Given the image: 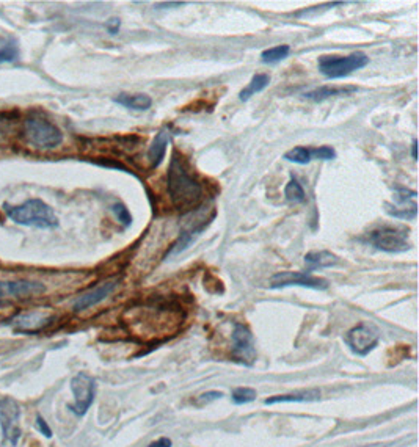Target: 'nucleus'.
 Segmentation results:
<instances>
[{"label": "nucleus", "mask_w": 419, "mask_h": 447, "mask_svg": "<svg viewBox=\"0 0 419 447\" xmlns=\"http://www.w3.org/2000/svg\"><path fill=\"white\" fill-rule=\"evenodd\" d=\"M167 190L170 201L176 211L192 212L199 206L203 200V184L195 177L186 160L179 156L178 151H173L167 173Z\"/></svg>", "instance_id": "f257e3e1"}, {"label": "nucleus", "mask_w": 419, "mask_h": 447, "mask_svg": "<svg viewBox=\"0 0 419 447\" xmlns=\"http://www.w3.org/2000/svg\"><path fill=\"white\" fill-rule=\"evenodd\" d=\"M2 207L7 218L16 225L38 229L58 228V218L54 209L46 204L43 200L32 198L17 206H11L8 202H5Z\"/></svg>", "instance_id": "f03ea898"}, {"label": "nucleus", "mask_w": 419, "mask_h": 447, "mask_svg": "<svg viewBox=\"0 0 419 447\" xmlns=\"http://www.w3.org/2000/svg\"><path fill=\"white\" fill-rule=\"evenodd\" d=\"M24 134L28 145L38 149H55L63 143V134L47 119L32 116L24 123Z\"/></svg>", "instance_id": "7ed1b4c3"}, {"label": "nucleus", "mask_w": 419, "mask_h": 447, "mask_svg": "<svg viewBox=\"0 0 419 447\" xmlns=\"http://www.w3.org/2000/svg\"><path fill=\"white\" fill-rule=\"evenodd\" d=\"M369 57L364 52H353L347 57L336 55H323L319 58V71L327 77V79H342L352 74L353 71H358L368 67Z\"/></svg>", "instance_id": "20e7f679"}, {"label": "nucleus", "mask_w": 419, "mask_h": 447, "mask_svg": "<svg viewBox=\"0 0 419 447\" xmlns=\"http://www.w3.org/2000/svg\"><path fill=\"white\" fill-rule=\"evenodd\" d=\"M368 240L374 248L380 249L383 253H405L409 252L411 243L409 242V234L407 231L400 228H393V226H382L379 229L371 232Z\"/></svg>", "instance_id": "39448f33"}, {"label": "nucleus", "mask_w": 419, "mask_h": 447, "mask_svg": "<svg viewBox=\"0 0 419 447\" xmlns=\"http://www.w3.org/2000/svg\"><path fill=\"white\" fill-rule=\"evenodd\" d=\"M0 427L3 437L10 441L11 446H16L21 439V407L15 398H0Z\"/></svg>", "instance_id": "423d86ee"}, {"label": "nucleus", "mask_w": 419, "mask_h": 447, "mask_svg": "<svg viewBox=\"0 0 419 447\" xmlns=\"http://www.w3.org/2000/svg\"><path fill=\"white\" fill-rule=\"evenodd\" d=\"M71 391L74 396V403L69 405V408L78 416H84L96 396V381L88 374L80 372L71 380Z\"/></svg>", "instance_id": "0eeeda50"}, {"label": "nucleus", "mask_w": 419, "mask_h": 447, "mask_svg": "<svg viewBox=\"0 0 419 447\" xmlns=\"http://www.w3.org/2000/svg\"><path fill=\"white\" fill-rule=\"evenodd\" d=\"M233 358L240 365L251 366L256 360L255 338H253L250 328L244 324H234L233 328Z\"/></svg>", "instance_id": "6e6552de"}, {"label": "nucleus", "mask_w": 419, "mask_h": 447, "mask_svg": "<svg viewBox=\"0 0 419 447\" xmlns=\"http://www.w3.org/2000/svg\"><path fill=\"white\" fill-rule=\"evenodd\" d=\"M289 286H300V288H308L314 290H327L328 281L323 278L312 277L311 273L305 272H281L276 273L270 279V289H283Z\"/></svg>", "instance_id": "1a4fd4ad"}, {"label": "nucleus", "mask_w": 419, "mask_h": 447, "mask_svg": "<svg viewBox=\"0 0 419 447\" xmlns=\"http://www.w3.org/2000/svg\"><path fill=\"white\" fill-rule=\"evenodd\" d=\"M346 344L349 345L353 353L359 356H366L369 351H373L377 344H379V333L369 325H358L346 335Z\"/></svg>", "instance_id": "9d476101"}, {"label": "nucleus", "mask_w": 419, "mask_h": 447, "mask_svg": "<svg viewBox=\"0 0 419 447\" xmlns=\"http://www.w3.org/2000/svg\"><path fill=\"white\" fill-rule=\"evenodd\" d=\"M44 292V286L35 281H0V305L13 298H30L41 295Z\"/></svg>", "instance_id": "9b49d317"}, {"label": "nucleus", "mask_w": 419, "mask_h": 447, "mask_svg": "<svg viewBox=\"0 0 419 447\" xmlns=\"http://www.w3.org/2000/svg\"><path fill=\"white\" fill-rule=\"evenodd\" d=\"M398 204H389L386 202V212L394 218L400 220H413L416 218L418 207H416V192L407 189H399L396 193Z\"/></svg>", "instance_id": "f8f14e48"}, {"label": "nucleus", "mask_w": 419, "mask_h": 447, "mask_svg": "<svg viewBox=\"0 0 419 447\" xmlns=\"http://www.w3.org/2000/svg\"><path fill=\"white\" fill-rule=\"evenodd\" d=\"M54 320V315L47 311H33L22 314L11 320V326L17 333H38Z\"/></svg>", "instance_id": "ddd939ff"}, {"label": "nucleus", "mask_w": 419, "mask_h": 447, "mask_svg": "<svg viewBox=\"0 0 419 447\" xmlns=\"http://www.w3.org/2000/svg\"><path fill=\"white\" fill-rule=\"evenodd\" d=\"M116 288H118V281H105L102 284H99L98 288L85 292V294H82L80 297L75 298L74 311H85V309L96 306L98 303L104 301L105 298L114 294Z\"/></svg>", "instance_id": "4468645a"}, {"label": "nucleus", "mask_w": 419, "mask_h": 447, "mask_svg": "<svg viewBox=\"0 0 419 447\" xmlns=\"http://www.w3.org/2000/svg\"><path fill=\"white\" fill-rule=\"evenodd\" d=\"M171 132L168 128H163L156 134L150 149H148V162L152 170H156L163 162L165 154H167V146L170 143Z\"/></svg>", "instance_id": "2eb2a0df"}, {"label": "nucleus", "mask_w": 419, "mask_h": 447, "mask_svg": "<svg viewBox=\"0 0 419 447\" xmlns=\"http://www.w3.org/2000/svg\"><path fill=\"white\" fill-rule=\"evenodd\" d=\"M211 222H206V223H202V225H190V226H187V228L182 229L181 232V236L178 240H176L173 245L170 247V249L167 252V254H165V259H168V258H173V256H178L179 253L184 252V249L190 245V243L195 240V238H197L199 234H202V232L208 228Z\"/></svg>", "instance_id": "dca6fc26"}, {"label": "nucleus", "mask_w": 419, "mask_h": 447, "mask_svg": "<svg viewBox=\"0 0 419 447\" xmlns=\"http://www.w3.org/2000/svg\"><path fill=\"white\" fill-rule=\"evenodd\" d=\"M339 258L333 253L326 252H311L305 256V264H306V273H311L312 270H321V268H328V267H335L338 265Z\"/></svg>", "instance_id": "f3484780"}, {"label": "nucleus", "mask_w": 419, "mask_h": 447, "mask_svg": "<svg viewBox=\"0 0 419 447\" xmlns=\"http://www.w3.org/2000/svg\"><path fill=\"white\" fill-rule=\"evenodd\" d=\"M357 91V87H319L316 89L305 93L303 96L312 103H323L333 96H341V94Z\"/></svg>", "instance_id": "a211bd4d"}, {"label": "nucleus", "mask_w": 419, "mask_h": 447, "mask_svg": "<svg viewBox=\"0 0 419 447\" xmlns=\"http://www.w3.org/2000/svg\"><path fill=\"white\" fill-rule=\"evenodd\" d=\"M114 103L120 104L123 107H126V109L137 110V112H145L148 109H151L152 99L148 96V94H126V93H121V94H118L116 98H114Z\"/></svg>", "instance_id": "6ab92c4d"}, {"label": "nucleus", "mask_w": 419, "mask_h": 447, "mask_svg": "<svg viewBox=\"0 0 419 447\" xmlns=\"http://www.w3.org/2000/svg\"><path fill=\"white\" fill-rule=\"evenodd\" d=\"M269 83H270L269 74H256V76H253V79L250 80L249 85H247L239 93V99L242 100V103H247V100L255 96V94L264 91V89L269 87Z\"/></svg>", "instance_id": "aec40b11"}, {"label": "nucleus", "mask_w": 419, "mask_h": 447, "mask_svg": "<svg viewBox=\"0 0 419 447\" xmlns=\"http://www.w3.org/2000/svg\"><path fill=\"white\" fill-rule=\"evenodd\" d=\"M319 391H305L300 394H286V396H275L265 401V405H276V403H305L314 402L319 398Z\"/></svg>", "instance_id": "412c9836"}, {"label": "nucleus", "mask_w": 419, "mask_h": 447, "mask_svg": "<svg viewBox=\"0 0 419 447\" xmlns=\"http://www.w3.org/2000/svg\"><path fill=\"white\" fill-rule=\"evenodd\" d=\"M19 57H21V51L16 40L8 38V40L0 41V64L17 62Z\"/></svg>", "instance_id": "4be33fe9"}, {"label": "nucleus", "mask_w": 419, "mask_h": 447, "mask_svg": "<svg viewBox=\"0 0 419 447\" xmlns=\"http://www.w3.org/2000/svg\"><path fill=\"white\" fill-rule=\"evenodd\" d=\"M289 53H291V47L287 44H281V46H275L270 47V49H265L261 53V60L265 64H275L281 62V60L287 58Z\"/></svg>", "instance_id": "5701e85b"}, {"label": "nucleus", "mask_w": 419, "mask_h": 447, "mask_svg": "<svg viewBox=\"0 0 419 447\" xmlns=\"http://www.w3.org/2000/svg\"><path fill=\"white\" fill-rule=\"evenodd\" d=\"M285 196L289 202H292V204H302V202H305L306 200L305 190L295 177H291V181L286 184Z\"/></svg>", "instance_id": "b1692460"}, {"label": "nucleus", "mask_w": 419, "mask_h": 447, "mask_svg": "<svg viewBox=\"0 0 419 447\" xmlns=\"http://www.w3.org/2000/svg\"><path fill=\"white\" fill-rule=\"evenodd\" d=\"M285 159L297 165H306L312 160V149L305 146H297L291 149V151H287L285 154Z\"/></svg>", "instance_id": "393cba45"}, {"label": "nucleus", "mask_w": 419, "mask_h": 447, "mask_svg": "<svg viewBox=\"0 0 419 447\" xmlns=\"http://www.w3.org/2000/svg\"><path fill=\"white\" fill-rule=\"evenodd\" d=\"M256 398V391L251 387H238L233 391V402L235 405H247Z\"/></svg>", "instance_id": "a878e982"}, {"label": "nucleus", "mask_w": 419, "mask_h": 447, "mask_svg": "<svg viewBox=\"0 0 419 447\" xmlns=\"http://www.w3.org/2000/svg\"><path fill=\"white\" fill-rule=\"evenodd\" d=\"M112 211H114V213L116 216L118 222H120L123 226H125V228H129V226L132 225V216H131V212L127 211V207L125 204H123V202H115V204L112 206Z\"/></svg>", "instance_id": "bb28decb"}, {"label": "nucleus", "mask_w": 419, "mask_h": 447, "mask_svg": "<svg viewBox=\"0 0 419 447\" xmlns=\"http://www.w3.org/2000/svg\"><path fill=\"white\" fill-rule=\"evenodd\" d=\"M336 154L335 148L332 146H321V148H316L312 149V159H319V160H333L336 159Z\"/></svg>", "instance_id": "cd10ccee"}, {"label": "nucleus", "mask_w": 419, "mask_h": 447, "mask_svg": "<svg viewBox=\"0 0 419 447\" xmlns=\"http://www.w3.org/2000/svg\"><path fill=\"white\" fill-rule=\"evenodd\" d=\"M339 5H344L342 2H335V3H327V5H321V7H312V8H306L298 11V13H295V16H310V15H316V13H321L323 10H328V8H333V7H339Z\"/></svg>", "instance_id": "c85d7f7f"}, {"label": "nucleus", "mask_w": 419, "mask_h": 447, "mask_svg": "<svg viewBox=\"0 0 419 447\" xmlns=\"http://www.w3.org/2000/svg\"><path fill=\"white\" fill-rule=\"evenodd\" d=\"M223 397L222 392H217V391H211V392H206V394H202L198 397L197 405H204V403H209L212 401H217V398Z\"/></svg>", "instance_id": "c756f323"}, {"label": "nucleus", "mask_w": 419, "mask_h": 447, "mask_svg": "<svg viewBox=\"0 0 419 447\" xmlns=\"http://www.w3.org/2000/svg\"><path fill=\"white\" fill-rule=\"evenodd\" d=\"M37 428L38 430L44 435L46 438H51L52 437V430L49 428V426H47V422L43 419V417L38 416L37 417Z\"/></svg>", "instance_id": "7c9ffc66"}, {"label": "nucleus", "mask_w": 419, "mask_h": 447, "mask_svg": "<svg viewBox=\"0 0 419 447\" xmlns=\"http://www.w3.org/2000/svg\"><path fill=\"white\" fill-rule=\"evenodd\" d=\"M105 27H107V30H109V33H110V35H116L118 32H120L121 21L118 19V17H112V19H109V21H107V24H105Z\"/></svg>", "instance_id": "2f4dec72"}, {"label": "nucleus", "mask_w": 419, "mask_h": 447, "mask_svg": "<svg viewBox=\"0 0 419 447\" xmlns=\"http://www.w3.org/2000/svg\"><path fill=\"white\" fill-rule=\"evenodd\" d=\"M171 444H173V443H171V439L161 438V439L154 441V443H151L148 447H171Z\"/></svg>", "instance_id": "473e14b6"}, {"label": "nucleus", "mask_w": 419, "mask_h": 447, "mask_svg": "<svg viewBox=\"0 0 419 447\" xmlns=\"http://www.w3.org/2000/svg\"><path fill=\"white\" fill-rule=\"evenodd\" d=\"M181 5H184V2H170V3H159L157 8H167V7H181Z\"/></svg>", "instance_id": "72a5a7b5"}, {"label": "nucleus", "mask_w": 419, "mask_h": 447, "mask_svg": "<svg viewBox=\"0 0 419 447\" xmlns=\"http://www.w3.org/2000/svg\"><path fill=\"white\" fill-rule=\"evenodd\" d=\"M411 159L418 160V141L413 140L411 143Z\"/></svg>", "instance_id": "f704fd0d"}]
</instances>
